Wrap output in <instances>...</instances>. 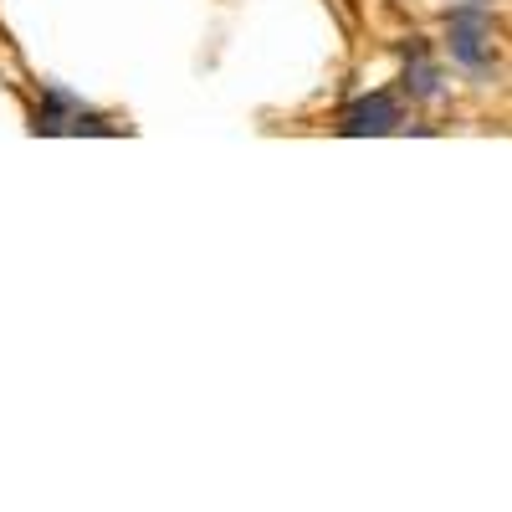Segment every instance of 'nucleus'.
Segmentation results:
<instances>
[{"label":"nucleus","mask_w":512,"mask_h":512,"mask_svg":"<svg viewBox=\"0 0 512 512\" xmlns=\"http://www.w3.org/2000/svg\"><path fill=\"white\" fill-rule=\"evenodd\" d=\"M451 57L461 67H472V72L487 67V57H492V16L482 6H461L451 16Z\"/></svg>","instance_id":"obj_1"},{"label":"nucleus","mask_w":512,"mask_h":512,"mask_svg":"<svg viewBox=\"0 0 512 512\" xmlns=\"http://www.w3.org/2000/svg\"><path fill=\"white\" fill-rule=\"evenodd\" d=\"M400 123V108H395V98L390 93H369V98H359V103H349V113H344V134H390V128Z\"/></svg>","instance_id":"obj_2"}]
</instances>
